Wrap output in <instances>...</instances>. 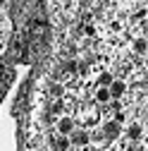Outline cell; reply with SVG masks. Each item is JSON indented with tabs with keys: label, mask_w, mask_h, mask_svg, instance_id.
<instances>
[{
	"label": "cell",
	"mask_w": 148,
	"mask_h": 151,
	"mask_svg": "<svg viewBox=\"0 0 148 151\" xmlns=\"http://www.w3.org/2000/svg\"><path fill=\"white\" fill-rule=\"evenodd\" d=\"M103 134H105L107 142H110V139H117V137L122 134V122H117V120H107V122H103Z\"/></svg>",
	"instance_id": "6da1fadb"
},
{
	"label": "cell",
	"mask_w": 148,
	"mask_h": 151,
	"mask_svg": "<svg viewBox=\"0 0 148 151\" xmlns=\"http://www.w3.org/2000/svg\"><path fill=\"white\" fill-rule=\"evenodd\" d=\"M124 137H127L129 142H139V139L143 137V127H141V122H132V125L124 129Z\"/></svg>",
	"instance_id": "7a4b0ae2"
},
{
	"label": "cell",
	"mask_w": 148,
	"mask_h": 151,
	"mask_svg": "<svg viewBox=\"0 0 148 151\" xmlns=\"http://www.w3.org/2000/svg\"><path fill=\"white\" fill-rule=\"evenodd\" d=\"M58 132L65 134V137H69L72 132H74V120H72L69 115H62V118L58 120Z\"/></svg>",
	"instance_id": "3957f363"
},
{
	"label": "cell",
	"mask_w": 148,
	"mask_h": 151,
	"mask_svg": "<svg viewBox=\"0 0 148 151\" xmlns=\"http://www.w3.org/2000/svg\"><path fill=\"white\" fill-rule=\"evenodd\" d=\"M69 139H72V146H86L91 142V134H88V129H81V132L69 134Z\"/></svg>",
	"instance_id": "277c9868"
},
{
	"label": "cell",
	"mask_w": 148,
	"mask_h": 151,
	"mask_svg": "<svg viewBox=\"0 0 148 151\" xmlns=\"http://www.w3.org/2000/svg\"><path fill=\"white\" fill-rule=\"evenodd\" d=\"M110 93H112V99H117V101H120L124 93H127V84H124L122 79H115L112 84H110Z\"/></svg>",
	"instance_id": "5b68a950"
},
{
	"label": "cell",
	"mask_w": 148,
	"mask_h": 151,
	"mask_svg": "<svg viewBox=\"0 0 148 151\" xmlns=\"http://www.w3.org/2000/svg\"><path fill=\"white\" fill-rule=\"evenodd\" d=\"M112 101V93H110V86H98L96 89V103H110Z\"/></svg>",
	"instance_id": "8992f818"
},
{
	"label": "cell",
	"mask_w": 148,
	"mask_h": 151,
	"mask_svg": "<svg viewBox=\"0 0 148 151\" xmlns=\"http://www.w3.org/2000/svg\"><path fill=\"white\" fill-rule=\"evenodd\" d=\"M134 50H136L139 55H143V53L148 50V39H146V36H143V39H136V41H134Z\"/></svg>",
	"instance_id": "52a82bcc"
},
{
	"label": "cell",
	"mask_w": 148,
	"mask_h": 151,
	"mask_svg": "<svg viewBox=\"0 0 148 151\" xmlns=\"http://www.w3.org/2000/svg\"><path fill=\"white\" fill-rule=\"evenodd\" d=\"M112 82H115V79H112V74H110V72H103L100 77H98V86H110Z\"/></svg>",
	"instance_id": "ba28073f"
},
{
	"label": "cell",
	"mask_w": 148,
	"mask_h": 151,
	"mask_svg": "<svg viewBox=\"0 0 148 151\" xmlns=\"http://www.w3.org/2000/svg\"><path fill=\"white\" fill-rule=\"evenodd\" d=\"M65 93V89H62V84H50V96H55V99H60Z\"/></svg>",
	"instance_id": "9c48e42d"
},
{
	"label": "cell",
	"mask_w": 148,
	"mask_h": 151,
	"mask_svg": "<svg viewBox=\"0 0 148 151\" xmlns=\"http://www.w3.org/2000/svg\"><path fill=\"white\" fill-rule=\"evenodd\" d=\"M81 31H84L86 36H93V34H96V27H93V24H84V27H81Z\"/></svg>",
	"instance_id": "30bf717a"
},
{
	"label": "cell",
	"mask_w": 148,
	"mask_h": 151,
	"mask_svg": "<svg viewBox=\"0 0 148 151\" xmlns=\"http://www.w3.org/2000/svg\"><path fill=\"white\" fill-rule=\"evenodd\" d=\"M110 27H112V31H122V24H120V22H112Z\"/></svg>",
	"instance_id": "8fae6325"
}]
</instances>
